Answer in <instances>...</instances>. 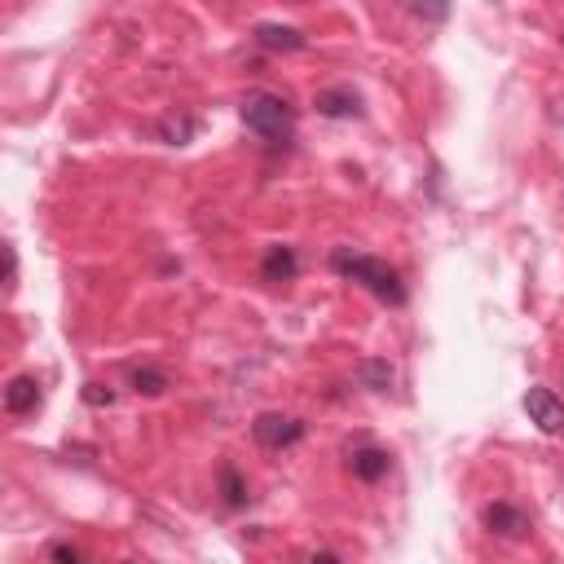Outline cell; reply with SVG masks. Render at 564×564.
I'll list each match as a JSON object with an SVG mask.
<instances>
[{"mask_svg":"<svg viewBox=\"0 0 564 564\" xmlns=\"http://www.w3.org/2000/svg\"><path fill=\"white\" fill-rule=\"evenodd\" d=\"M116 388L110 384H84V406H93V410H101V406H116Z\"/></svg>","mask_w":564,"mask_h":564,"instance_id":"16","label":"cell"},{"mask_svg":"<svg viewBox=\"0 0 564 564\" xmlns=\"http://www.w3.org/2000/svg\"><path fill=\"white\" fill-rule=\"evenodd\" d=\"M252 40H256V49H265V53H300V49L309 45L304 32L283 27V23H256V27H252Z\"/></svg>","mask_w":564,"mask_h":564,"instance_id":"9","label":"cell"},{"mask_svg":"<svg viewBox=\"0 0 564 564\" xmlns=\"http://www.w3.org/2000/svg\"><path fill=\"white\" fill-rule=\"evenodd\" d=\"M216 490H220V503L230 507V512H239V507H248V503H252L248 481H243V472H239L235 464H220V472H216Z\"/></svg>","mask_w":564,"mask_h":564,"instance_id":"12","label":"cell"},{"mask_svg":"<svg viewBox=\"0 0 564 564\" xmlns=\"http://www.w3.org/2000/svg\"><path fill=\"white\" fill-rule=\"evenodd\" d=\"M5 287H10V291L19 287V252H14L10 243H5Z\"/></svg>","mask_w":564,"mask_h":564,"instance_id":"17","label":"cell"},{"mask_svg":"<svg viewBox=\"0 0 564 564\" xmlns=\"http://www.w3.org/2000/svg\"><path fill=\"white\" fill-rule=\"evenodd\" d=\"M345 464H349V472L362 481V485H380L388 472H393V455L384 445H375L371 436H358L349 449H345Z\"/></svg>","mask_w":564,"mask_h":564,"instance_id":"3","label":"cell"},{"mask_svg":"<svg viewBox=\"0 0 564 564\" xmlns=\"http://www.w3.org/2000/svg\"><path fill=\"white\" fill-rule=\"evenodd\" d=\"M252 436H256L261 449H291V445L304 441V419L283 415V410H265V415H256Z\"/></svg>","mask_w":564,"mask_h":564,"instance_id":"4","label":"cell"},{"mask_svg":"<svg viewBox=\"0 0 564 564\" xmlns=\"http://www.w3.org/2000/svg\"><path fill=\"white\" fill-rule=\"evenodd\" d=\"M313 106H317L322 120H362V93L349 88V84H331V88H322V93L313 97Z\"/></svg>","mask_w":564,"mask_h":564,"instance_id":"7","label":"cell"},{"mask_svg":"<svg viewBox=\"0 0 564 564\" xmlns=\"http://www.w3.org/2000/svg\"><path fill=\"white\" fill-rule=\"evenodd\" d=\"M353 380H358L362 388H371V393H393L397 371H393L388 358H362V362L353 367Z\"/></svg>","mask_w":564,"mask_h":564,"instance_id":"11","label":"cell"},{"mask_svg":"<svg viewBox=\"0 0 564 564\" xmlns=\"http://www.w3.org/2000/svg\"><path fill=\"white\" fill-rule=\"evenodd\" d=\"M49 555H53V560H67V564L84 560V551H80V547H71V542H53V547H49Z\"/></svg>","mask_w":564,"mask_h":564,"instance_id":"18","label":"cell"},{"mask_svg":"<svg viewBox=\"0 0 564 564\" xmlns=\"http://www.w3.org/2000/svg\"><path fill=\"white\" fill-rule=\"evenodd\" d=\"M129 384H133V393H142V397H164V393L172 388V375H168L164 367H133V371H129Z\"/></svg>","mask_w":564,"mask_h":564,"instance_id":"14","label":"cell"},{"mask_svg":"<svg viewBox=\"0 0 564 564\" xmlns=\"http://www.w3.org/2000/svg\"><path fill=\"white\" fill-rule=\"evenodd\" d=\"M199 129H203L199 116H168V120L155 124V137H159L164 146H185V142L199 137Z\"/></svg>","mask_w":564,"mask_h":564,"instance_id":"13","label":"cell"},{"mask_svg":"<svg viewBox=\"0 0 564 564\" xmlns=\"http://www.w3.org/2000/svg\"><path fill=\"white\" fill-rule=\"evenodd\" d=\"M560 45H564V32H560Z\"/></svg>","mask_w":564,"mask_h":564,"instance_id":"19","label":"cell"},{"mask_svg":"<svg viewBox=\"0 0 564 564\" xmlns=\"http://www.w3.org/2000/svg\"><path fill=\"white\" fill-rule=\"evenodd\" d=\"M401 10H406L410 19H419V23L436 27V23H445V19H449V0H401Z\"/></svg>","mask_w":564,"mask_h":564,"instance_id":"15","label":"cell"},{"mask_svg":"<svg viewBox=\"0 0 564 564\" xmlns=\"http://www.w3.org/2000/svg\"><path fill=\"white\" fill-rule=\"evenodd\" d=\"M481 525H485L494 538H503V542H525V538L533 533L529 512L516 507V503H485V507H481Z\"/></svg>","mask_w":564,"mask_h":564,"instance_id":"5","label":"cell"},{"mask_svg":"<svg viewBox=\"0 0 564 564\" xmlns=\"http://www.w3.org/2000/svg\"><path fill=\"white\" fill-rule=\"evenodd\" d=\"M525 415H529V423L542 432V436H564V401L551 393V388H542V384H533L529 393H525Z\"/></svg>","mask_w":564,"mask_h":564,"instance_id":"6","label":"cell"},{"mask_svg":"<svg viewBox=\"0 0 564 564\" xmlns=\"http://www.w3.org/2000/svg\"><path fill=\"white\" fill-rule=\"evenodd\" d=\"M331 269L340 274V278H349V283H358L362 291H371L380 304L401 309V304L410 300L401 274H397L388 261H380V256H367V252H353V248H335V252H331Z\"/></svg>","mask_w":564,"mask_h":564,"instance_id":"1","label":"cell"},{"mask_svg":"<svg viewBox=\"0 0 564 564\" xmlns=\"http://www.w3.org/2000/svg\"><path fill=\"white\" fill-rule=\"evenodd\" d=\"M261 278H265V283H274V287L296 283V278H300V256H296V248L274 243V248L261 256Z\"/></svg>","mask_w":564,"mask_h":564,"instance_id":"10","label":"cell"},{"mask_svg":"<svg viewBox=\"0 0 564 564\" xmlns=\"http://www.w3.org/2000/svg\"><path fill=\"white\" fill-rule=\"evenodd\" d=\"M40 401H45V393H40V380H36V375H14V380L5 384V415H10V419L36 415Z\"/></svg>","mask_w":564,"mask_h":564,"instance_id":"8","label":"cell"},{"mask_svg":"<svg viewBox=\"0 0 564 564\" xmlns=\"http://www.w3.org/2000/svg\"><path fill=\"white\" fill-rule=\"evenodd\" d=\"M239 120L252 137H261L269 146H283V142L296 137V110L278 93H248L243 106H239Z\"/></svg>","mask_w":564,"mask_h":564,"instance_id":"2","label":"cell"}]
</instances>
